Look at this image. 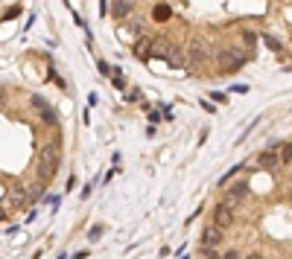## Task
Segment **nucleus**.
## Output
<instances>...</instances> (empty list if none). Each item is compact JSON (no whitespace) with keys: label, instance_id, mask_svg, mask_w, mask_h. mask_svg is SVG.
<instances>
[{"label":"nucleus","instance_id":"nucleus-1","mask_svg":"<svg viewBox=\"0 0 292 259\" xmlns=\"http://www.w3.org/2000/svg\"><path fill=\"white\" fill-rule=\"evenodd\" d=\"M214 55H216V67H219V73H237V70L249 61V55H246L240 47H219Z\"/></svg>","mask_w":292,"mask_h":259},{"label":"nucleus","instance_id":"nucleus-2","mask_svg":"<svg viewBox=\"0 0 292 259\" xmlns=\"http://www.w3.org/2000/svg\"><path fill=\"white\" fill-rule=\"evenodd\" d=\"M208 61H211L208 44H205V41H193V44L187 47V61H184V67H187L190 73H199V67H205Z\"/></svg>","mask_w":292,"mask_h":259},{"label":"nucleus","instance_id":"nucleus-3","mask_svg":"<svg viewBox=\"0 0 292 259\" xmlns=\"http://www.w3.org/2000/svg\"><path fill=\"white\" fill-rule=\"evenodd\" d=\"M58 163H61V149H58V143H53V146H47V149L41 152V178L50 181V178L56 175Z\"/></svg>","mask_w":292,"mask_h":259},{"label":"nucleus","instance_id":"nucleus-4","mask_svg":"<svg viewBox=\"0 0 292 259\" xmlns=\"http://www.w3.org/2000/svg\"><path fill=\"white\" fill-rule=\"evenodd\" d=\"M231 224H234V210H231L228 204L214 207V227H216V230H228Z\"/></svg>","mask_w":292,"mask_h":259},{"label":"nucleus","instance_id":"nucleus-5","mask_svg":"<svg viewBox=\"0 0 292 259\" xmlns=\"http://www.w3.org/2000/svg\"><path fill=\"white\" fill-rule=\"evenodd\" d=\"M225 198H228L231 204H240V201H246V198H249V184H246V181H237L234 187H228Z\"/></svg>","mask_w":292,"mask_h":259},{"label":"nucleus","instance_id":"nucleus-6","mask_svg":"<svg viewBox=\"0 0 292 259\" xmlns=\"http://www.w3.org/2000/svg\"><path fill=\"white\" fill-rule=\"evenodd\" d=\"M219 242H222V230H216V227H214V224H211V227H208V230H205V233H202V245H205V248H211V251H214V248H216V245H219Z\"/></svg>","mask_w":292,"mask_h":259},{"label":"nucleus","instance_id":"nucleus-7","mask_svg":"<svg viewBox=\"0 0 292 259\" xmlns=\"http://www.w3.org/2000/svg\"><path fill=\"white\" fill-rule=\"evenodd\" d=\"M257 166L260 169H272V166H278V155L269 149V152H263V155H257Z\"/></svg>","mask_w":292,"mask_h":259},{"label":"nucleus","instance_id":"nucleus-8","mask_svg":"<svg viewBox=\"0 0 292 259\" xmlns=\"http://www.w3.org/2000/svg\"><path fill=\"white\" fill-rule=\"evenodd\" d=\"M149 47H152V41H149V38H140V41L135 44V55H137V58H149V55H152Z\"/></svg>","mask_w":292,"mask_h":259},{"label":"nucleus","instance_id":"nucleus-9","mask_svg":"<svg viewBox=\"0 0 292 259\" xmlns=\"http://www.w3.org/2000/svg\"><path fill=\"white\" fill-rule=\"evenodd\" d=\"M167 61L173 64V67H184V55H181V47H170V52H167Z\"/></svg>","mask_w":292,"mask_h":259},{"label":"nucleus","instance_id":"nucleus-10","mask_svg":"<svg viewBox=\"0 0 292 259\" xmlns=\"http://www.w3.org/2000/svg\"><path fill=\"white\" fill-rule=\"evenodd\" d=\"M132 9H135L132 3H114V6H111V15H114V17H126V15H132Z\"/></svg>","mask_w":292,"mask_h":259},{"label":"nucleus","instance_id":"nucleus-11","mask_svg":"<svg viewBox=\"0 0 292 259\" xmlns=\"http://www.w3.org/2000/svg\"><path fill=\"white\" fill-rule=\"evenodd\" d=\"M278 163H284V166H290L292 163V149L287 140H281V157H278Z\"/></svg>","mask_w":292,"mask_h":259},{"label":"nucleus","instance_id":"nucleus-12","mask_svg":"<svg viewBox=\"0 0 292 259\" xmlns=\"http://www.w3.org/2000/svg\"><path fill=\"white\" fill-rule=\"evenodd\" d=\"M41 122H47V125H56V122H58V117H56V111H53L50 105L41 111Z\"/></svg>","mask_w":292,"mask_h":259},{"label":"nucleus","instance_id":"nucleus-13","mask_svg":"<svg viewBox=\"0 0 292 259\" xmlns=\"http://www.w3.org/2000/svg\"><path fill=\"white\" fill-rule=\"evenodd\" d=\"M152 15H155V20H167V17H170V6H164V3H158V6L152 9Z\"/></svg>","mask_w":292,"mask_h":259},{"label":"nucleus","instance_id":"nucleus-14","mask_svg":"<svg viewBox=\"0 0 292 259\" xmlns=\"http://www.w3.org/2000/svg\"><path fill=\"white\" fill-rule=\"evenodd\" d=\"M240 169H243V163H237V166H234V169H228V172H225V175H222V178H219V187H225V184H228V181H231V178H234V175H237V172H240Z\"/></svg>","mask_w":292,"mask_h":259},{"label":"nucleus","instance_id":"nucleus-15","mask_svg":"<svg viewBox=\"0 0 292 259\" xmlns=\"http://www.w3.org/2000/svg\"><path fill=\"white\" fill-rule=\"evenodd\" d=\"M26 198H29V192H26V190H20V187H15V190H12V201H26Z\"/></svg>","mask_w":292,"mask_h":259},{"label":"nucleus","instance_id":"nucleus-16","mask_svg":"<svg viewBox=\"0 0 292 259\" xmlns=\"http://www.w3.org/2000/svg\"><path fill=\"white\" fill-rule=\"evenodd\" d=\"M88 236H91V242H94V239H99V236H102V227H99V224H97V227H91V233H88Z\"/></svg>","mask_w":292,"mask_h":259},{"label":"nucleus","instance_id":"nucleus-17","mask_svg":"<svg viewBox=\"0 0 292 259\" xmlns=\"http://www.w3.org/2000/svg\"><path fill=\"white\" fill-rule=\"evenodd\" d=\"M219 259H243V254H240V251H228V254H222Z\"/></svg>","mask_w":292,"mask_h":259},{"label":"nucleus","instance_id":"nucleus-18","mask_svg":"<svg viewBox=\"0 0 292 259\" xmlns=\"http://www.w3.org/2000/svg\"><path fill=\"white\" fill-rule=\"evenodd\" d=\"M32 105H35V108H41V111H44V108H47V102H44V99H41V96H32Z\"/></svg>","mask_w":292,"mask_h":259},{"label":"nucleus","instance_id":"nucleus-19","mask_svg":"<svg viewBox=\"0 0 292 259\" xmlns=\"http://www.w3.org/2000/svg\"><path fill=\"white\" fill-rule=\"evenodd\" d=\"M111 79H114V85H117V87H123V85H126V79H123V76H120V73H114V76H111Z\"/></svg>","mask_w":292,"mask_h":259},{"label":"nucleus","instance_id":"nucleus-20","mask_svg":"<svg viewBox=\"0 0 292 259\" xmlns=\"http://www.w3.org/2000/svg\"><path fill=\"white\" fill-rule=\"evenodd\" d=\"M205 259H219V254H216V251H211V248H205Z\"/></svg>","mask_w":292,"mask_h":259},{"label":"nucleus","instance_id":"nucleus-21","mask_svg":"<svg viewBox=\"0 0 292 259\" xmlns=\"http://www.w3.org/2000/svg\"><path fill=\"white\" fill-rule=\"evenodd\" d=\"M15 15H20V6H12V9L6 12V17H15Z\"/></svg>","mask_w":292,"mask_h":259},{"label":"nucleus","instance_id":"nucleus-22","mask_svg":"<svg viewBox=\"0 0 292 259\" xmlns=\"http://www.w3.org/2000/svg\"><path fill=\"white\" fill-rule=\"evenodd\" d=\"M243 259H263L260 254H249V257H243Z\"/></svg>","mask_w":292,"mask_h":259}]
</instances>
